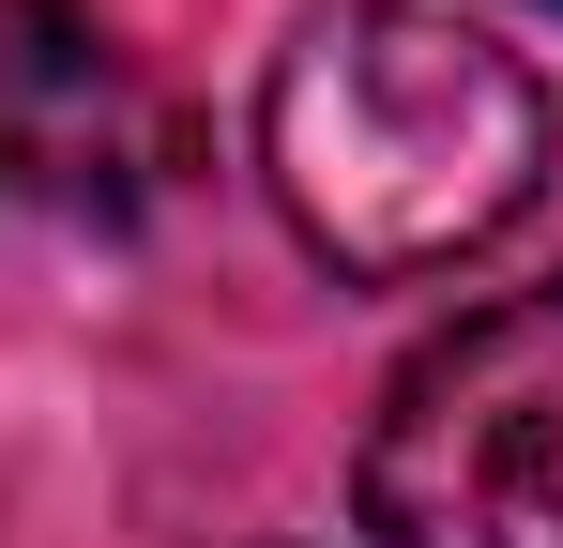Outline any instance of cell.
Wrapping results in <instances>:
<instances>
[{
    "label": "cell",
    "instance_id": "3957f363",
    "mask_svg": "<svg viewBox=\"0 0 563 548\" xmlns=\"http://www.w3.org/2000/svg\"><path fill=\"white\" fill-rule=\"evenodd\" d=\"M0 168L62 213H122L153 168V107L92 31V0H0Z\"/></svg>",
    "mask_w": 563,
    "mask_h": 548
},
{
    "label": "cell",
    "instance_id": "6da1fadb",
    "mask_svg": "<svg viewBox=\"0 0 563 548\" xmlns=\"http://www.w3.org/2000/svg\"><path fill=\"white\" fill-rule=\"evenodd\" d=\"M549 77L442 0H320L260 77V183L289 244L351 289H411L549 198Z\"/></svg>",
    "mask_w": 563,
    "mask_h": 548
},
{
    "label": "cell",
    "instance_id": "7a4b0ae2",
    "mask_svg": "<svg viewBox=\"0 0 563 548\" xmlns=\"http://www.w3.org/2000/svg\"><path fill=\"white\" fill-rule=\"evenodd\" d=\"M351 503L380 548H563V274L442 320L380 381Z\"/></svg>",
    "mask_w": 563,
    "mask_h": 548
}]
</instances>
